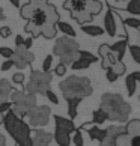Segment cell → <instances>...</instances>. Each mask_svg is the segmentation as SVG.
Wrapping results in <instances>:
<instances>
[{
	"mask_svg": "<svg viewBox=\"0 0 140 146\" xmlns=\"http://www.w3.org/2000/svg\"><path fill=\"white\" fill-rule=\"evenodd\" d=\"M20 14L24 20H29L26 24L24 30L30 32L32 38H36L41 35V29L47 24L56 26L59 21V14L54 8V5H50L47 2H38V0H32V2H26L21 5Z\"/></svg>",
	"mask_w": 140,
	"mask_h": 146,
	"instance_id": "6da1fadb",
	"label": "cell"
},
{
	"mask_svg": "<svg viewBox=\"0 0 140 146\" xmlns=\"http://www.w3.org/2000/svg\"><path fill=\"white\" fill-rule=\"evenodd\" d=\"M100 109L107 113L109 121L122 122V123L128 121V116L131 113V106L119 94H110V92H107L101 96Z\"/></svg>",
	"mask_w": 140,
	"mask_h": 146,
	"instance_id": "7a4b0ae2",
	"label": "cell"
},
{
	"mask_svg": "<svg viewBox=\"0 0 140 146\" xmlns=\"http://www.w3.org/2000/svg\"><path fill=\"white\" fill-rule=\"evenodd\" d=\"M63 98L66 101L69 100H83L86 96H90L94 94V88L90 84V80L82 75H71L66 80L59 83Z\"/></svg>",
	"mask_w": 140,
	"mask_h": 146,
	"instance_id": "3957f363",
	"label": "cell"
},
{
	"mask_svg": "<svg viewBox=\"0 0 140 146\" xmlns=\"http://www.w3.org/2000/svg\"><path fill=\"white\" fill-rule=\"evenodd\" d=\"M3 125L6 128V131L9 133V136L14 139V142L18 146H33L32 137H30L32 128L15 116L12 110L3 116Z\"/></svg>",
	"mask_w": 140,
	"mask_h": 146,
	"instance_id": "277c9868",
	"label": "cell"
},
{
	"mask_svg": "<svg viewBox=\"0 0 140 146\" xmlns=\"http://www.w3.org/2000/svg\"><path fill=\"white\" fill-rule=\"evenodd\" d=\"M78 51L80 45L77 44V41L68 36H62L56 41L54 47H53V54L60 59V65H72L78 59Z\"/></svg>",
	"mask_w": 140,
	"mask_h": 146,
	"instance_id": "5b68a950",
	"label": "cell"
},
{
	"mask_svg": "<svg viewBox=\"0 0 140 146\" xmlns=\"http://www.w3.org/2000/svg\"><path fill=\"white\" fill-rule=\"evenodd\" d=\"M9 98H11V104L14 106L12 113L18 119H21V121H23V117L27 116V113L32 109H35V107L38 106L36 104V96L30 95V94H26V92H23V90L14 89L12 92H11Z\"/></svg>",
	"mask_w": 140,
	"mask_h": 146,
	"instance_id": "8992f818",
	"label": "cell"
},
{
	"mask_svg": "<svg viewBox=\"0 0 140 146\" xmlns=\"http://www.w3.org/2000/svg\"><path fill=\"white\" fill-rule=\"evenodd\" d=\"M51 80H53V74L50 72H42V71H32L30 72V78L27 84L24 86L26 94L30 95H45V92L48 89H51Z\"/></svg>",
	"mask_w": 140,
	"mask_h": 146,
	"instance_id": "52a82bcc",
	"label": "cell"
},
{
	"mask_svg": "<svg viewBox=\"0 0 140 146\" xmlns=\"http://www.w3.org/2000/svg\"><path fill=\"white\" fill-rule=\"evenodd\" d=\"M53 117H54V123H56L53 140H56V143L59 146H69L71 145V136L69 134L75 131V125L72 123V121L65 119L62 116L54 115Z\"/></svg>",
	"mask_w": 140,
	"mask_h": 146,
	"instance_id": "ba28073f",
	"label": "cell"
},
{
	"mask_svg": "<svg viewBox=\"0 0 140 146\" xmlns=\"http://www.w3.org/2000/svg\"><path fill=\"white\" fill-rule=\"evenodd\" d=\"M51 116V110L48 106H36L27 113L30 127H45Z\"/></svg>",
	"mask_w": 140,
	"mask_h": 146,
	"instance_id": "9c48e42d",
	"label": "cell"
},
{
	"mask_svg": "<svg viewBox=\"0 0 140 146\" xmlns=\"http://www.w3.org/2000/svg\"><path fill=\"white\" fill-rule=\"evenodd\" d=\"M35 60V54L29 50H26L23 47H18L15 48L14 51V56H12V62H14V66H17L20 69L26 68L27 65H30L32 62Z\"/></svg>",
	"mask_w": 140,
	"mask_h": 146,
	"instance_id": "30bf717a",
	"label": "cell"
},
{
	"mask_svg": "<svg viewBox=\"0 0 140 146\" xmlns=\"http://www.w3.org/2000/svg\"><path fill=\"white\" fill-rule=\"evenodd\" d=\"M51 140H53L51 133H47L44 129H35L32 143H33V146H50Z\"/></svg>",
	"mask_w": 140,
	"mask_h": 146,
	"instance_id": "8fae6325",
	"label": "cell"
},
{
	"mask_svg": "<svg viewBox=\"0 0 140 146\" xmlns=\"http://www.w3.org/2000/svg\"><path fill=\"white\" fill-rule=\"evenodd\" d=\"M127 47H128V39H127V38H123V39L117 41L116 44H113V45L110 47V51L116 54L117 62H123V56H125Z\"/></svg>",
	"mask_w": 140,
	"mask_h": 146,
	"instance_id": "7c38bea8",
	"label": "cell"
},
{
	"mask_svg": "<svg viewBox=\"0 0 140 146\" xmlns=\"http://www.w3.org/2000/svg\"><path fill=\"white\" fill-rule=\"evenodd\" d=\"M104 29L105 32L109 33L110 36H115L116 35V20H115V15H113V11L109 9L105 12V17H104Z\"/></svg>",
	"mask_w": 140,
	"mask_h": 146,
	"instance_id": "4fadbf2b",
	"label": "cell"
},
{
	"mask_svg": "<svg viewBox=\"0 0 140 146\" xmlns=\"http://www.w3.org/2000/svg\"><path fill=\"white\" fill-rule=\"evenodd\" d=\"M125 127L122 125H110L105 128V139H110V140H116L119 136L125 134Z\"/></svg>",
	"mask_w": 140,
	"mask_h": 146,
	"instance_id": "5bb4252c",
	"label": "cell"
},
{
	"mask_svg": "<svg viewBox=\"0 0 140 146\" xmlns=\"http://www.w3.org/2000/svg\"><path fill=\"white\" fill-rule=\"evenodd\" d=\"M12 84H11L8 80H0V104L2 102H6L8 98H9V95H11V92H12Z\"/></svg>",
	"mask_w": 140,
	"mask_h": 146,
	"instance_id": "9a60e30c",
	"label": "cell"
},
{
	"mask_svg": "<svg viewBox=\"0 0 140 146\" xmlns=\"http://www.w3.org/2000/svg\"><path fill=\"white\" fill-rule=\"evenodd\" d=\"M83 128L88 129V133H89V136L92 140H98L101 143L105 139V128H100V127H83Z\"/></svg>",
	"mask_w": 140,
	"mask_h": 146,
	"instance_id": "2e32d148",
	"label": "cell"
},
{
	"mask_svg": "<svg viewBox=\"0 0 140 146\" xmlns=\"http://www.w3.org/2000/svg\"><path fill=\"white\" fill-rule=\"evenodd\" d=\"M101 9H103V2H98V0H88L86 2V12L92 18H94V15L101 12Z\"/></svg>",
	"mask_w": 140,
	"mask_h": 146,
	"instance_id": "e0dca14e",
	"label": "cell"
},
{
	"mask_svg": "<svg viewBox=\"0 0 140 146\" xmlns=\"http://www.w3.org/2000/svg\"><path fill=\"white\" fill-rule=\"evenodd\" d=\"M125 131L130 137H140V121L139 119L130 121L125 127Z\"/></svg>",
	"mask_w": 140,
	"mask_h": 146,
	"instance_id": "ac0fdd59",
	"label": "cell"
},
{
	"mask_svg": "<svg viewBox=\"0 0 140 146\" xmlns=\"http://www.w3.org/2000/svg\"><path fill=\"white\" fill-rule=\"evenodd\" d=\"M56 29L57 30H60L63 36H68V38H75V30L72 29V26L71 24H68V23H63V21L59 20L57 23H56Z\"/></svg>",
	"mask_w": 140,
	"mask_h": 146,
	"instance_id": "d6986e66",
	"label": "cell"
},
{
	"mask_svg": "<svg viewBox=\"0 0 140 146\" xmlns=\"http://www.w3.org/2000/svg\"><path fill=\"white\" fill-rule=\"evenodd\" d=\"M82 30L84 32L86 35H90V36H101L104 33V29L100 27V26H92V24H84L82 26Z\"/></svg>",
	"mask_w": 140,
	"mask_h": 146,
	"instance_id": "ffe728a7",
	"label": "cell"
},
{
	"mask_svg": "<svg viewBox=\"0 0 140 146\" xmlns=\"http://www.w3.org/2000/svg\"><path fill=\"white\" fill-rule=\"evenodd\" d=\"M105 121H109V117H107V113L104 110L98 109L92 113V122L95 125H101V123H104Z\"/></svg>",
	"mask_w": 140,
	"mask_h": 146,
	"instance_id": "44dd1931",
	"label": "cell"
},
{
	"mask_svg": "<svg viewBox=\"0 0 140 146\" xmlns=\"http://www.w3.org/2000/svg\"><path fill=\"white\" fill-rule=\"evenodd\" d=\"M82 102V100H69L68 101V115L71 119H75L78 115V104Z\"/></svg>",
	"mask_w": 140,
	"mask_h": 146,
	"instance_id": "7402d4cb",
	"label": "cell"
},
{
	"mask_svg": "<svg viewBox=\"0 0 140 146\" xmlns=\"http://www.w3.org/2000/svg\"><path fill=\"white\" fill-rule=\"evenodd\" d=\"M117 62V59H116V54L115 53H107V54L103 57V62H101V68H104V69H109L111 68L113 65H115Z\"/></svg>",
	"mask_w": 140,
	"mask_h": 146,
	"instance_id": "603a6c76",
	"label": "cell"
},
{
	"mask_svg": "<svg viewBox=\"0 0 140 146\" xmlns=\"http://www.w3.org/2000/svg\"><path fill=\"white\" fill-rule=\"evenodd\" d=\"M127 12L134 14V15H140V0H130V2L125 3V8Z\"/></svg>",
	"mask_w": 140,
	"mask_h": 146,
	"instance_id": "cb8c5ba5",
	"label": "cell"
},
{
	"mask_svg": "<svg viewBox=\"0 0 140 146\" xmlns=\"http://www.w3.org/2000/svg\"><path fill=\"white\" fill-rule=\"evenodd\" d=\"M57 33V29H56V26H53V24H47L44 26V27L41 29V35L47 38V39H51V38H54Z\"/></svg>",
	"mask_w": 140,
	"mask_h": 146,
	"instance_id": "d4e9b609",
	"label": "cell"
},
{
	"mask_svg": "<svg viewBox=\"0 0 140 146\" xmlns=\"http://www.w3.org/2000/svg\"><path fill=\"white\" fill-rule=\"evenodd\" d=\"M125 86H127V90H128V95H130V96H133L134 94H136L137 82L131 77V74H130V75H127V78H125Z\"/></svg>",
	"mask_w": 140,
	"mask_h": 146,
	"instance_id": "484cf974",
	"label": "cell"
},
{
	"mask_svg": "<svg viewBox=\"0 0 140 146\" xmlns=\"http://www.w3.org/2000/svg\"><path fill=\"white\" fill-rule=\"evenodd\" d=\"M122 23L127 26V27H133V29H139L140 27V18L137 17H128V18H123Z\"/></svg>",
	"mask_w": 140,
	"mask_h": 146,
	"instance_id": "4316f807",
	"label": "cell"
},
{
	"mask_svg": "<svg viewBox=\"0 0 140 146\" xmlns=\"http://www.w3.org/2000/svg\"><path fill=\"white\" fill-rule=\"evenodd\" d=\"M78 57H80V59H84V60H88L89 63L98 62V57L94 56L92 53H89V51H84V50H80V51H78Z\"/></svg>",
	"mask_w": 140,
	"mask_h": 146,
	"instance_id": "83f0119b",
	"label": "cell"
},
{
	"mask_svg": "<svg viewBox=\"0 0 140 146\" xmlns=\"http://www.w3.org/2000/svg\"><path fill=\"white\" fill-rule=\"evenodd\" d=\"M113 72H115L117 77H119V75H123L125 74V71H127V66H125V63L123 62H116L115 65H113V66L110 68Z\"/></svg>",
	"mask_w": 140,
	"mask_h": 146,
	"instance_id": "f1b7e54d",
	"label": "cell"
},
{
	"mask_svg": "<svg viewBox=\"0 0 140 146\" xmlns=\"http://www.w3.org/2000/svg\"><path fill=\"white\" fill-rule=\"evenodd\" d=\"M89 66H90V63L88 60H84V59H80V57L71 65V68L74 69V71L75 69H88Z\"/></svg>",
	"mask_w": 140,
	"mask_h": 146,
	"instance_id": "f546056e",
	"label": "cell"
},
{
	"mask_svg": "<svg viewBox=\"0 0 140 146\" xmlns=\"http://www.w3.org/2000/svg\"><path fill=\"white\" fill-rule=\"evenodd\" d=\"M130 140H131V137L125 133L115 140V146H130Z\"/></svg>",
	"mask_w": 140,
	"mask_h": 146,
	"instance_id": "4dcf8cb0",
	"label": "cell"
},
{
	"mask_svg": "<svg viewBox=\"0 0 140 146\" xmlns=\"http://www.w3.org/2000/svg\"><path fill=\"white\" fill-rule=\"evenodd\" d=\"M71 142H72L75 146H83V145H84V140H83V136H82V131H80V129H75V131H74Z\"/></svg>",
	"mask_w": 140,
	"mask_h": 146,
	"instance_id": "1f68e13d",
	"label": "cell"
},
{
	"mask_svg": "<svg viewBox=\"0 0 140 146\" xmlns=\"http://www.w3.org/2000/svg\"><path fill=\"white\" fill-rule=\"evenodd\" d=\"M130 54L133 60L140 65V47L139 45H130Z\"/></svg>",
	"mask_w": 140,
	"mask_h": 146,
	"instance_id": "d6a6232c",
	"label": "cell"
},
{
	"mask_svg": "<svg viewBox=\"0 0 140 146\" xmlns=\"http://www.w3.org/2000/svg\"><path fill=\"white\" fill-rule=\"evenodd\" d=\"M44 96H45V98L51 102V104H54V106H57V104H59V98H57V95H56L51 89H48V90L45 92V95H44Z\"/></svg>",
	"mask_w": 140,
	"mask_h": 146,
	"instance_id": "836d02e7",
	"label": "cell"
},
{
	"mask_svg": "<svg viewBox=\"0 0 140 146\" xmlns=\"http://www.w3.org/2000/svg\"><path fill=\"white\" fill-rule=\"evenodd\" d=\"M0 56L5 57L6 60H8V59H12L14 50H12V48H9V47H0Z\"/></svg>",
	"mask_w": 140,
	"mask_h": 146,
	"instance_id": "e575fe53",
	"label": "cell"
},
{
	"mask_svg": "<svg viewBox=\"0 0 140 146\" xmlns=\"http://www.w3.org/2000/svg\"><path fill=\"white\" fill-rule=\"evenodd\" d=\"M51 63H53V56L48 54V56L44 59V63H42V72H50Z\"/></svg>",
	"mask_w": 140,
	"mask_h": 146,
	"instance_id": "d590c367",
	"label": "cell"
},
{
	"mask_svg": "<svg viewBox=\"0 0 140 146\" xmlns=\"http://www.w3.org/2000/svg\"><path fill=\"white\" fill-rule=\"evenodd\" d=\"M24 80H26V77H24L23 72H15L12 75V82L15 84H24Z\"/></svg>",
	"mask_w": 140,
	"mask_h": 146,
	"instance_id": "8d00e7d4",
	"label": "cell"
},
{
	"mask_svg": "<svg viewBox=\"0 0 140 146\" xmlns=\"http://www.w3.org/2000/svg\"><path fill=\"white\" fill-rule=\"evenodd\" d=\"M107 53H110V45H109V44H101V45L98 47V54H100V57L103 59Z\"/></svg>",
	"mask_w": 140,
	"mask_h": 146,
	"instance_id": "74e56055",
	"label": "cell"
},
{
	"mask_svg": "<svg viewBox=\"0 0 140 146\" xmlns=\"http://www.w3.org/2000/svg\"><path fill=\"white\" fill-rule=\"evenodd\" d=\"M11 109H12V104H11L9 101H6V102H2L0 104V115H6L8 111H11Z\"/></svg>",
	"mask_w": 140,
	"mask_h": 146,
	"instance_id": "f35d334b",
	"label": "cell"
},
{
	"mask_svg": "<svg viewBox=\"0 0 140 146\" xmlns=\"http://www.w3.org/2000/svg\"><path fill=\"white\" fill-rule=\"evenodd\" d=\"M54 74L59 75V77H63V75L66 74V66H65V65H60V63H59L57 66H56V69H54Z\"/></svg>",
	"mask_w": 140,
	"mask_h": 146,
	"instance_id": "ab89813d",
	"label": "cell"
},
{
	"mask_svg": "<svg viewBox=\"0 0 140 146\" xmlns=\"http://www.w3.org/2000/svg\"><path fill=\"white\" fill-rule=\"evenodd\" d=\"M105 77H107V80H109L110 83H115L116 80H117V75L113 72L110 68H109V69H105Z\"/></svg>",
	"mask_w": 140,
	"mask_h": 146,
	"instance_id": "60d3db41",
	"label": "cell"
},
{
	"mask_svg": "<svg viewBox=\"0 0 140 146\" xmlns=\"http://www.w3.org/2000/svg\"><path fill=\"white\" fill-rule=\"evenodd\" d=\"M14 66V62H12V59H8V60H5L3 63H2V66H0V69L2 71H9L11 68Z\"/></svg>",
	"mask_w": 140,
	"mask_h": 146,
	"instance_id": "b9f144b4",
	"label": "cell"
},
{
	"mask_svg": "<svg viewBox=\"0 0 140 146\" xmlns=\"http://www.w3.org/2000/svg\"><path fill=\"white\" fill-rule=\"evenodd\" d=\"M11 33H12V32H11V29L6 27V26H5V27H0V36L2 38H9Z\"/></svg>",
	"mask_w": 140,
	"mask_h": 146,
	"instance_id": "7bdbcfd3",
	"label": "cell"
},
{
	"mask_svg": "<svg viewBox=\"0 0 140 146\" xmlns=\"http://www.w3.org/2000/svg\"><path fill=\"white\" fill-rule=\"evenodd\" d=\"M32 45H33V38H32V36H27V38H26V39H24L23 48H26V50H29V48H30Z\"/></svg>",
	"mask_w": 140,
	"mask_h": 146,
	"instance_id": "ee69618b",
	"label": "cell"
},
{
	"mask_svg": "<svg viewBox=\"0 0 140 146\" xmlns=\"http://www.w3.org/2000/svg\"><path fill=\"white\" fill-rule=\"evenodd\" d=\"M23 44H24V38L21 35H17V36H15V45H17V48L23 47Z\"/></svg>",
	"mask_w": 140,
	"mask_h": 146,
	"instance_id": "f6af8a7d",
	"label": "cell"
},
{
	"mask_svg": "<svg viewBox=\"0 0 140 146\" xmlns=\"http://www.w3.org/2000/svg\"><path fill=\"white\" fill-rule=\"evenodd\" d=\"M100 146H115V140H110V139H104L103 142L100 143Z\"/></svg>",
	"mask_w": 140,
	"mask_h": 146,
	"instance_id": "bcb514c9",
	"label": "cell"
},
{
	"mask_svg": "<svg viewBox=\"0 0 140 146\" xmlns=\"http://www.w3.org/2000/svg\"><path fill=\"white\" fill-rule=\"evenodd\" d=\"M130 146H140V137H131Z\"/></svg>",
	"mask_w": 140,
	"mask_h": 146,
	"instance_id": "7dc6e473",
	"label": "cell"
},
{
	"mask_svg": "<svg viewBox=\"0 0 140 146\" xmlns=\"http://www.w3.org/2000/svg\"><path fill=\"white\" fill-rule=\"evenodd\" d=\"M71 6H72V0H68V2L63 3V8H65L66 11H71Z\"/></svg>",
	"mask_w": 140,
	"mask_h": 146,
	"instance_id": "c3c4849f",
	"label": "cell"
},
{
	"mask_svg": "<svg viewBox=\"0 0 140 146\" xmlns=\"http://www.w3.org/2000/svg\"><path fill=\"white\" fill-rule=\"evenodd\" d=\"M131 77L136 80V82H140V71H136V72H133L131 74Z\"/></svg>",
	"mask_w": 140,
	"mask_h": 146,
	"instance_id": "681fc988",
	"label": "cell"
},
{
	"mask_svg": "<svg viewBox=\"0 0 140 146\" xmlns=\"http://www.w3.org/2000/svg\"><path fill=\"white\" fill-rule=\"evenodd\" d=\"M0 146H6V137L3 134H0Z\"/></svg>",
	"mask_w": 140,
	"mask_h": 146,
	"instance_id": "f907efd6",
	"label": "cell"
},
{
	"mask_svg": "<svg viewBox=\"0 0 140 146\" xmlns=\"http://www.w3.org/2000/svg\"><path fill=\"white\" fill-rule=\"evenodd\" d=\"M11 5L15 8H21V2H18V0H11Z\"/></svg>",
	"mask_w": 140,
	"mask_h": 146,
	"instance_id": "816d5d0a",
	"label": "cell"
},
{
	"mask_svg": "<svg viewBox=\"0 0 140 146\" xmlns=\"http://www.w3.org/2000/svg\"><path fill=\"white\" fill-rule=\"evenodd\" d=\"M2 20H5V12H3V9L0 8V21Z\"/></svg>",
	"mask_w": 140,
	"mask_h": 146,
	"instance_id": "f5cc1de1",
	"label": "cell"
},
{
	"mask_svg": "<svg viewBox=\"0 0 140 146\" xmlns=\"http://www.w3.org/2000/svg\"><path fill=\"white\" fill-rule=\"evenodd\" d=\"M0 123H3V115H0Z\"/></svg>",
	"mask_w": 140,
	"mask_h": 146,
	"instance_id": "db71d44e",
	"label": "cell"
},
{
	"mask_svg": "<svg viewBox=\"0 0 140 146\" xmlns=\"http://www.w3.org/2000/svg\"><path fill=\"white\" fill-rule=\"evenodd\" d=\"M139 100H140V96H139Z\"/></svg>",
	"mask_w": 140,
	"mask_h": 146,
	"instance_id": "11a10c76",
	"label": "cell"
}]
</instances>
